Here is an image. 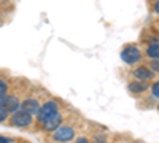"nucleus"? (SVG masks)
<instances>
[{
  "mask_svg": "<svg viewBox=\"0 0 159 143\" xmlns=\"http://www.w3.org/2000/svg\"><path fill=\"white\" fill-rule=\"evenodd\" d=\"M10 124L16 127H27L32 124V114L24 110H16L10 116Z\"/></svg>",
  "mask_w": 159,
  "mask_h": 143,
  "instance_id": "f257e3e1",
  "label": "nucleus"
},
{
  "mask_svg": "<svg viewBox=\"0 0 159 143\" xmlns=\"http://www.w3.org/2000/svg\"><path fill=\"white\" fill-rule=\"evenodd\" d=\"M121 59L126 62V64H130V65H134V64H137L140 60V49L134 45H129L123 49L121 53Z\"/></svg>",
  "mask_w": 159,
  "mask_h": 143,
  "instance_id": "f03ea898",
  "label": "nucleus"
},
{
  "mask_svg": "<svg viewBox=\"0 0 159 143\" xmlns=\"http://www.w3.org/2000/svg\"><path fill=\"white\" fill-rule=\"evenodd\" d=\"M61 123H62V114H61L59 111L51 113L49 116H46V118L42 121V124H43V131H46V132L56 131V129L61 126Z\"/></svg>",
  "mask_w": 159,
  "mask_h": 143,
  "instance_id": "7ed1b4c3",
  "label": "nucleus"
},
{
  "mask_svg": "<svg viewBox=\"0 0 159 143\" xmlns=\"http://www.w3.org/2000/svg\"><path fill=\"white\" fill-rule=\"evenodd\" d=\"M52 138H54L56 141H70V140L75 138V131L70 126H59L54 131Z\"/></svg>",
  "mask_w": 159,
  "mask_h": 143,
  "instance_id": "20e7f679",
  "label": "nucleus"
},
{
  "mask_svg": "<svg viewBox=\"0 0 159 143\" xmlns=\"http://www.w3.org/2000/svg\"><path fill=\"white\" fill-rule=\"evenodd\" d=\"M54 111H57V103L56 102H46V103H43L42 107H40V110L37 111V121L38 123H42L46 116H49L51 113H54Z\"/></svg>",
  "mask_w": 159,
  "mask_h": 143,
  "instance_id": "39448f33",
  "label": "nucleus"
},
{
  "mask_svg": "<svg viewBox=\"0 0 159 143\" xmlns=\"http://www.w3.org/2000/svg\"><path fill=\"white\" fill-rule=\"evenodd\" d=\"M0 105L5 107L10 113H13V111H16V110L21 108V102L15 96H7L5 94L3 97H0Z\"/></svg>",
  "mask_w": 159,
  "mask_h": 143,
  "instance_id": "423d86ee",
  "label": "nucleus"
},
{
  "mask_svg": "<svg viewBox=\"0 0 159 143\" xmlns=\"http://www.w3.org/2000/svg\"><path fill=\"white\" fill-rule=\"evenodd\" d=\"M134 76L137 80H142V81H151L154 78V72L148 67H137L134 70Z\"/></svg>",
  "mask_w": 159,
  "mask_h": 143,
  "instance_id": "0eeeda50",
  "label": "nucleus"
},
{
  "mask_svg": "<svg viewBox=\"0 0 159 143\" xmlns=\"http://www.w3.org/2000/svg\"><path fill=\"white\" fill-rule=\"evenodd\" d=\"M147 89H148V84L142 80H135V81L127 84V91L130 94H143Z\"/></svg>",
  "mask_w": 159,
  "mask_h": 143,
  "instance_id": "6e6552de",
  "label": "nucleus"
},
{
  "mask_svg": "<svg viewBox=\"0 0 159 143\" xmlns=\"http://www.w3.org/2000/svg\"><path fill=\"white\" fill-rule=\"evenodd\" d=\"M21 108H22L24 111L30 113V114H37V111L40 110V103H38V100H35V99H25V100L21 103Z\"/></svg>",
  "mask_w": 159,
  "mask_h": 143,
  "instance_id": "1a4fd4ad",
  "label": "nucleus"
},
{
  "mask_svg": "<svg viewBox=\"0 0 159 143\" xmlns=\"http://www.w3.org/2000/svg\"><path fill=\"white\" fill-rule=\"evenodd\" d=\"M147 56L150 59H159V43H154V45H150L147 48Z\"/></svg>",
  "mask_w": 159,
  "mask_h": 143,
  "instance_id": "9d476101",
  "label": "nucleus"
},
{
  "mask_svg": "<svg viewBox=\"0 0 159 143\" xmlns=\"http://www.w3.org/2000/svg\"><path fill=\"white\" fill-rule=\"evenodd\" d=\"M8 114H10V111H8L5 107H2V105H0V123L7 121V119H8Z\"/></svg>",
  "mask_w": 159,
  "mask_h": 143,
  "instance_id": "9b49d317",
  "label": "nucleus"
},
{
  "mask_svg": "<svg viewBox=\"0 0 159 143\" xmlns=\"http://www.w3.org/2000/svg\"><path fill=\"white\" fill-rule=\"evenodd\" d=\"M7 91H8V84L5 80H0V97H3L7 94Z\"/></svg>",
  "mask_w": 159,
  "mask_h": 143,
  "instance_id": "f8f14e48",
  "label": "nucleus"
},
{
  "mask_svg": "<svg viewBox=\"0 0 159 143\" xmlns=\"http://www.w3.org/2000/svg\"><path fill=\"white\" fill-rule=\"evenodd\" d=\"M148 65L153 72H159V59H151V62L148 64Z\"/></svg>",
  "mask_w": 159,
  "mask_h": 143,
  "instance_id": "ddd939ff",
  "label": "nucleus"
},
{
  "mask_svg": "<svg viewBox=\"0 0 159 143\" xmlns=\"http://www.w3.org/2000/svg\"><path fill=\"white\" fill-rule=\"evenodd\" d=\"M151 92H153V96H154V97H157V99H159V81H156V83L151 86Z\"/></svg>",
  "mask_w": 159,
  "mask_h": 143,
  "instance_id": "4468645a",
  "label": "nucleus"
},
{
  "mask_svg": "<svg viewBox=\"0 0 159 143\" xmlns=\"http://www.w3.org/2000/svg\"><path fill=\"white\" fill-rule=\"evenodd\" d=\"M0 141H3V143H8V141H13V138H10V137H3V135H0Z\"/></svg>",
  "mask_w": 159,
  "mask_h": 143,
  "instance_id": "2eb2a0df",
  "label": "nucleus"
},
{
  "mask_svg": "<svg viewBox=\"0 0 159 143\" xmlns=\"http://www.w3.org/2000/svg\"><path fill=\"white\" fill-rule=\"evenodd\" d=\"M154 11H156L157 15H159V0H157V2L154 3Z\"/></svg>",
  "mask_w": 159,
  "mask_h": 143,
  "instance_id": "dca6fc26",
  "label": "nucleus"
},
{
  "mask_svg": "<svg viewBox=\"0 0 159 143\" xmlns=\"http://www.w3.org/2000/svg\"><path fill=\"white\" fill-rule=\"evenodd\" d=\"M76 141H80V143H84V141H88V138L81 137V138H76Z\"/></svg>",
  "mask_w": 159,
  "mask_h": 143,
  "instance_id": "f3484780",
  "label": "nucleus"
}]
</instances>
